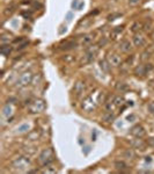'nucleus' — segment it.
Instances as JSON below:
<instances>
[{
  "label": "nucleus",
  "mask_w": 154,
  "mask_h": 174,
  "mask_svg": "<svg viewBox=\"0 0 154 174\" xmlns=\"http://www.w3.org/2000/svg\"><path fill=\"white\" fill-rule=\"evenodd\" d=\"M10 51H12V47H10V44H2L1 48H0V52H1L4 56L10 55Z\"/></svg>",
  "instance_id": "obj_19"
},
{
  "label": "nucleus",
  "mask_w": 154,
  "mask_h": 174,
  "mask_svg": "<svg viewBox=\"0 0 154 174\" xmlns=\"http://www.w3.org/2000/svg\"><path fill=\"white\" fill-rule=\"evenodd\" d=\"M31 80H33V73L30 71H26V72H23L19 77L18 81H16V85L19 87L27 86L28 84L31 83Z\"/></svg>",
  "instance_id": "obj_5"
},
{
  "label": "nucleus",
  "mask_w": 154,
  "mask_h": 174,
  "mask_svg": "<svg viewBox=\"0 0 154 174\" xmlns=\"http://www.w3.org/2000/svg\"><path fill=\"white\" fill-rule=\"evenodd\" d=\"M123 157L127 160H133L135 158V153L132 149H126L125 151L123 152Z\"/></svg>",
  "instance_id": "obj_16"
},
{
  "label": "nucleus",
  "mask_w": 154,
  "mask_h": 174,
  "mask_svg": "<svg viewBox=\"0 0 154 174\" xmlns=\"http://www.w3.org/2000/svg\"><path fill=\"white\" fill-rule=\"evenodd\" d=\"M147 144L150 145V146H152V147H154V137L148 138V141H147Z\"/></svg>",
  "instance_id": "obj_33"
},
{
  "label": "nucleus",
  "mask_w": 154,
  "mask_h": 174,
  "mask_svg": "<svg viewBox=\"0 0 154 174\" xmlns=\"http://www.w3.org/2000/svg\"><path fill=\"white\" fill-rule=\"evenodd\" d=\"M55 160V152L51 147H48V149H44L38 155V161L43 166H48L50 165L52 161Z\"/></svg>",
  "instance_id": "obj_2"
},
{
  "label": "nucleus",
  "mask_w": 154,
  "mask_h": 174,
  "mask_svg": "<svg viewBox=\"0 0 154 174\" xmlns=\"http://www.w3.org/2000/svg\"><path fill=\"white\" fill-rule=\"evenodd\" d=\"M107 43V39H101V41H100V45H101V44H102V45H104V44H106Z\"/></svg>",
  "instance_id": "obj_36"
},
{
  "label": "nucleus",
  "mask_w": 154,
  "mask_h": 174,
  "mask_svg": "<svg viewBox=\"0 0 154 174\" xmlns=\"http://www.w3.org/2000/svg\"><path fill=\"white\" fill-rule=\"evenodd\" d=\"M133 44H135V47H144L145 43H146V41H145V37L143 35H140V34H135V36H133Z\"/></svg>",
  "instance_id": "obj_13"
},
{
  "label": "nucleus",
  "mask_w": 154,
  "mask_h": 174,
  "mask_svg": "<svg viewBox=\"0 0 154 174\" xmlns=\"http://www.w3.org/2000/svg\"><path fill=\"white\" fill-rule=\"evenodd\" d=\"M123 101H124V99L122 97H115V99H114V105L115 106H121V105H123Z\"/></svg>",
  "instance_id": "obj_25"
},
{
  "label": "nucleus",
  "mask_w": 154,
  "mask_h": 174,
  "mask_svg": "<svg viewBox=\"0 0 154 174\" xmlns=\"http://www.w3.org/2000/svg\"><path fill=\"white\" fill-rule=\"evenodd\" d=\"M29 138H31V139H37V138H38V132H37V131H33V132L29 135Z\"/></svg>",
  "instance_id": "obj_32"
},
{
  "label": "nucleus",
  "mask_w": 154,
  "mask_h": 174,
  "mask_svg": "<svg viewBox=\"0 0 154 174\" xmlns=\"http://www.w3.org/2000/svg\"><path fill=\"white\" fill-rule=\"evenodd\" d=\"M85 89H86V84L82 80H78L73 86V92L76 95H81L85 92Z\"/></svg>",
  "instance_id": "obj_9"
},
{
  "label": "nucleus",
  "mask_w": 154,
  "mask_h": 174,
  "mask_svg": "<svg viewBox=\"0 0 154 174\" xmlns=\"http://www.w3.org/2000/svg\"><path fill=\"white\" fill-rule=\"evenodd\" d=\"M121 15H122V14H119V13L111 14V15H109V16H108V20H109V21H113V20H116V18H121Z\"/></svg>",
  "instance_id": "obj_30"
},
{
  "label": "nucleus",
  "mask_w": 154,
  "mask_h": 174,
  "mask_svg": "<svg viewBox=\"0 0 154 174\" xmlns=\"http://www.w3.org/2000/svg\"><path fill=\"white\" fill-rule=\"evenodd\" d=\"M131 145L133 149H139V150H145V147H146V143L139 137H135V139L131 141Z\"/></svg>",
  "instance_id": "obj_12"
},
{
  "label": "nucleus",
  "mask_w": 154,
  "mask_h": 174,
  "mask_svg": "<svg viewBox=\"0 0 154 174\" xmlns=\"http://www.w3.org/2000/svg\"><path fill=\"white\" fill-rule=\"evenodd\" d=\"M147 109H148V112H150L152 115H154V101H151V102L148 103Z\"/></svg>",
  "instance_id": "obj_29"
},
{
  "label": "nucleus",
  "mask_w": 154,
  "mask_h": 174,
  "mask_svg": "<svg viewBox=\"0 0 154 174\" xmlns=\"http://www.w3.org/2000/svg\"><path fill=\"white\" fill-rule=\"evenodd\" d=\"M107 59H108V62L111 66H119L121 63H122V59L117 54H109Z\"/></svg>",
  "instance_id": "obj_10"
},
{
  "label": "nucleus",
  "mask_w": 154,
  "mask_h": 174,
  "mask_svg": "<svg viewBox=\"0 0 154 174\" xmlns=\"http://www.w3.org/2000/svg\"><path fill=\"white\" fill-rule=\"evenodd\" d=\"M10 37H12V35H10V34H2V35H1V43H2V44H5L6 42H8V43H10Z\"/></svg>",
  "instance_id": "obj_24"
},
{
  "label": "nucleus",
  "mask_w": 154,
  "mask_h": 174,
  "mask_svg": "<svg viewBox=\"0 0 154 174\" xmlns=\"http://www.w3.org/2000/svg\"><path fill=\"white\" fill-rule=\"evenodd\" d=\"M139 1H140V0H129V5L135 6V5H137V4H139Z\"/></svg>",
  "instance_id": "obj_34"
},
{
  "label": "nucleus",
  "mask_w": 154,
  "mask_h": 174,
  "mask_svg": "<svg viewBox=\"0 0 154 174\" xmlns=\"http://www.w3.org/2000/svg\"><path fill=\"white\" fill-rule=\"evenodd\" d=\"M38 170H34V171H29V173H37Z\"/></svg>",
  "instance_id": "obj_37"
},
{
  "label": "nucleus",
  "mask_w": 154,
  "mask_h": 174,
  "mask_svg": "<svg viewBox=\"0 0 154 174\" xmlns=\"http://www.w3.org/2000/svg\"><path fill=\"white\" fill-rule=\"evenodd\" d=\"M141 27H143V23H140V22H135V23H133L132 25V31H138V30H140L141 29Z\"/></svg>",
  "instance_id": "obj_27"
},
{
  "label": "nucleus",
  "mask_w": 154,
  "mask_h": 174,
  "mask_svg": "<svg viewBox=\"0 0 154 174\" xmlns=\"http://www.w3.org/2000/svg\"><path fill=\"white\" fill-rule=\"evenodd\" d=\"M12 114V108L10 106H6L2 109V115L4 116H10Z\"/></svg>",
  "instance_id": "obj_26"
},
{
  "label": "nucleus",
  "mask_w": 154,
  "mask_h": 174,
  "mask_svg": "<svg viewBox=\"0 0 154 174\" xmlns=\"http://www.w3.org/2000/svg\"><path fill=\"white\" fill-rule=\"evenodd\" d=\"M102 120L104 121V122H107V123H110V122H113L114 120H115V114L113 113V112H106L104 114H103V116H102Z\"/></svg>",
  "instance_id": "obj_15"
},
{
  "label": "nucleus",
  "mask_w": 154,
  "mask_h": 174,
  "mask_svg": "<svg viewBox=\"0 0 154 174\" xmlns=\"http://www.w3.org/2000/svg\"><path fill=\"white\" fill-rule=\"evenodd\" d=\"M98 64H100V68H102L104 72H109V71H110V66H111V65L109 64L108 60H100Z\"/></svg>",
  "instance_id": "obj_20"
},
{
  "label": "nucleus",
  "mask_w": 154,
  "mask_h": 174,
  "mask_svg": "<svg viewBox=\"0 0 154 174\" xmlns=\"http://www.w3.org/2000/svg\"><path fill=\"white\" fill-rule=\"evenodd\" d=\"M30 164H31V160L28 155H21L12 161V167L16 171H26L30 166Z\"/></svg>",
  "instance_id": "obj_1"
},
{
  "label": "nucleus",
  "mask_w": 154,
  "mask_h": 174,
  "mask_svg": "<svg viewBox=\"0 0 154 174\" xmlns=\"http://www.w3.org/2000/svg\"><path fill=\"white\" fill-rule=\"evenodd\" d=\"M29 129H30V126H29L28 123H23V124H21V126H18V129H16V131H18L19 134H23V132H26V131H28Z\"/></svg>",
  "instance_id": "obj_21"
},
{
  "label": "nucleus",
  "mask_w": 154,
  "mask_h": 174,
  "mask_svg": "<svg viewBox=\"0 0 154 174\" xmlns=\"http://www.w3.org/2000/svg\"><path fill=\"white\" fill-rule=\"evenodd\" d=\"M106 106H107V109H108L109 112H113V108H114V106H113V103H111V102H108Z\"/></svg>",
  "instance_id": "obj_35"
},
{
  "label": "nucleus",
  "mask_w": 154,
  "mask_h": 174,
  "mask_svg": "<svg viewBox=\"0 0 154 174\" xmlns=\"http://www.w3.org/2000/svg\"><path fill=\"white\" fill-rule=\"evenodd\" d=\"M76 47H77V43L76 42H73V41H66L65 43H63L60 45V49L61 50H71V49L76 48Z\"/></svg>",
  "instance_id": "obj_17"
},
{
  "label": "nucleus",
  "mask_w": 154,
  "mask_h": 174,
  "mask_svg": "<svg viewBox=\"0 0 154 174\" xmlns=\"http://www.w3.org/2000/svg\"><path fill=\"white\" fill-rule=\"evenodd\" d=\"M81 108L85 112H87V113H90V112H93L96 108V102L94 101V99H93L92 95H88L87 97L84 99V101L81 103Z\"/></svg>",
  "instance_id": "obj_4"
},
{
  "label": "nucleus",
  "mask_w": 154,
  "mask_h": 174,
  "mask_svg": "<svg viewBox=\"0 0 154 174\" xmlns=\"http://www.w3.org/2000/svg\"><path fill=\"white\" fill-rule=\"evenodd\" d=\"M146 161H148V163H151V157H147V158H146Z\"/></svg>",
  "instance_id": "obj_38"
},
{
  "label": "nucleus",
  "mask_w": 154,
  "mask_h": 174,
  "mask_svg": "<svg viewBox=\"0 0 154 174\" xmlns=\"http://www.w3.org/2000/svg\"><path fill=\"white\" fill-rule=\"evenodd\" d=\"M115 167L117 171H121V172H124V171H126V170L129 168V166H127L124 161H122V160H117V161H115Z\"/></svg>",
  "instance_id": "obj_18"
},
{
  "label": "nucleus",
  "mask_w": 154,
  "mask_h": 174,
  "mask_svg": "<svg viewBox=\"0 0 154 174\" xmlns=\"http://www.w3.org/2000/svg\"><path fill=\"white\" fill-rule=\"evenodd\" d=\"M44 173H56L57 172V170H56V167H53V166H47V170H44L43 171Z\"/></svg>",
  "instance_id": "obj_28"
},
{
  "label": "nucleus",
  "mask_w": 154,
  "mask_h": 174,
  "mask_svg": "<svg viewBox=\"0 0 154 174\" xmlns=\"http://www.w3.org/2000/svg\"><path fill=\"white\" fill-rule=\"evenodd\" d=\"M14 10H15V6H10V7H7L6 10H4V14L6 16H10V15H12L14 13Z\"/></svg>",
  "instance_id": "obj_23"
},
{
  "label": "nucleus",
  "mask_w": 154,
  "mask_h": 174,
  "mask_svg": "<svg viewBox=\"0 0 154 174\" xmlns=\"http://www.w3.org/2000/svg\"><path fill=\"white\" fill-rule=\"evenodd\" d=\"M132 43L129 41V39H123L121 43H119V50L122 51V52H125V54H127V52H130L131 50H132Z\"/></svg>",
  "instance_id": "obj_11"
},
{
  "label": "nucleus",
  "mask_w": 154,
  "mask_h": 174,
  "mask_svg": "<svg viewBox=\"0 0 154 174\" xmlns=\"http://www.w3.org/2000/svg\"><path fill=\"white\" fill-rule=\"evenodd\" d=\"M154 68V66L152 64H145V65H138L135 68V76H140V77H144L145 74H147L148 72H151Z\"/></svg>",
  "instance_id": "obj_6"
},
{
  "label": "nucleus",
  "mask_w": 154,
  "mask_h": 174,
  "mask_svg": "<svg viewBox=\"0 0 154 174\" xmlns=\"http://www.w3.org/2000/svg\"><path fill=\"white\" fill-rule=\"evenodd\" d=\"M131 135L135 136V137H139V138H141V137H144L146 135V130H145V128L143 126H140V124H137L132 129H131Z\"/></svg>",
  "instance_id": "obj_8"
},
{
  "label": "nucleus",
  "mask_w": 154,
  "mask_h": 174,
  "mask_svg": "<svg viewBox=\"0 0 154 174\" xmlns=\"http://www.w3.org/2000/svg\"><path fill=\"white\" fill-rule=\"evenodd\" d=\"M127 85H126L125 83H118L117 85H116V89L118 91V92H125V91H127Z\"/></svg>",
  "instance_id": "obj_22"
},
{
  "label": "nucleus",
  "mask_w": 154,
  "mask_h": 174,
  "mask_svg": "<svg viewBox=\"0 0 154 174\" xmlns=\"http://www.w3.org/2000/svg\"><path fill=\"white\" fill-rule=\"evenodd\" d=\"M93 39H94V34H87L81 39V45H84V47L89 45L93 42Z\"/></svg>",
  "instance_id": "obj_14"
},
{
  "label": "nucleus",
  "mask_w": 154,
  "mask_h": 174,
  "mask_svg": "<svg viewBox=\"0 0 154 174\" xmlns=\"http://www.w3.org/2000/svg\"><path fill=\"white\" fill-rule=\"evenodd\" d=\"M45 107H47V105H45V101L44 100H42V99H35V100H33V102L29 103V112L31 114H38V113L44 112Z\"/></svg>",
  "instance_id": "obj_3"
},
{
  "label": "nucleus",
  "mask_w": 154,
  "mask_h": 174,
  "mask_svg": "<svg viewBox=\"0 0 154 174\" xmlns=\"http://www.w3.org/2000/svg\"><path fill=\"white\" fill-rule=\"evenodd\" d=\"M152 37H153V39H154V31H153V33H152Z\"/></svg>",
  "instance_id": "obj_39"
},
{
  "label": "nucleus",
  "mask_w": 154,
  "mask_h": 174,
  "mask_svg": "<svg viewBox=\"0 0 154 174\" xmlns=\"http://www.w3.org/2000/svg\"><path fill=\"white\" fill-rule=\"evenodd\" d=\"M98 52V45H90L86 49V57L88 62H92L94 60L95 56L97 55Z\"/></svg>",
  "instance_id": "obj_7"
},
{
  "label": "nucleus",
  "mask_w": 154,
  "mask_h": 174,
  "mask_svg": "<svg viewBox=\"0 0 154 174\" xmlns=\"http://www.w3.org/2000/svg\"><path fill=\"white\" fill-rule=\"evenodd\" d=\"M150 57H151V52L147 50V51L143 52V57H141V60H146V59H148Z\"/></svg>",
  "instance_id": "obj_31"
}]
</instances>
